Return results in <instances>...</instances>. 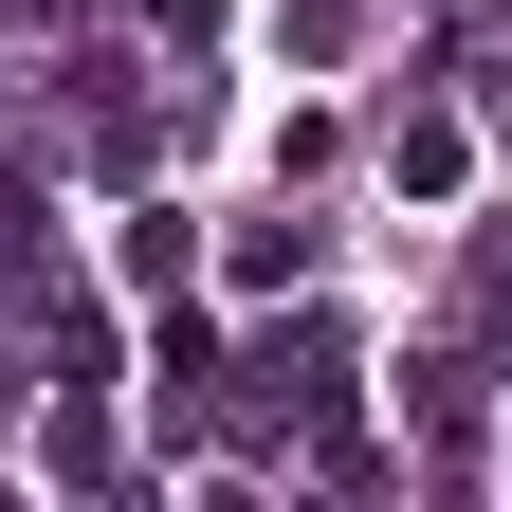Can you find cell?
Masks as SVG:
<instances>
[{
    "instance_id": "6da1fadb",
    "label": "cell",
    "mask_w": 512,
    "mask_h": 512,
    "mask_svg": "<svg viewBox=\"0 0 512 512\" xmlns=\"http://www.w3.org/2000/svg\"><path fill=\"white\" fill-rule=\"evenodd\" d=\"M384 165H403V202H458L476 147H458V110H403V128H384Z\"/></svg>"
},
{
    "instance_id": "7a4b0ae2",
    "label": "cell",
    "mask_w": 512,
    "mask_h": 512,
    "mask_svg": "<svg viewBox=\"0 0 512 512\" xmlns=\"http://www.w3.org/2000/svg\"><path fill=\"white\" fill-rule=\"evenodd\" d=\"M220 275H238V293H293V275H311V220H238Z\"/></svg>"
},
{
    "instance_id": "3957f363",
    "label": "cell",
    "mask_w": 512,
    "mask_h": 512,
    "mask_svg": "<svg viewBox=\"0 0 512 512\" xmlns=\"http://www.w3.org/2000/svg\"><path fill=\"white\" fill-rule=\"evenodd\" d=\"M476 348H512V220L476 238Z\"/></svg>"
},
{
    "instance_id": "277c9868",
    "label": "cell",
    "mask_w": 512,
    "mask_h": 512,
    "mask_svg": "<svg viewBox=\"0 0 512 512\" xmlns=\"http://www.w3.org/2000/svg\"><path fill=\"white\" fill-rule=\"evenodd\" d=\"M494 476H512V439H494Z\"/></svg>"
}]
</instances>
